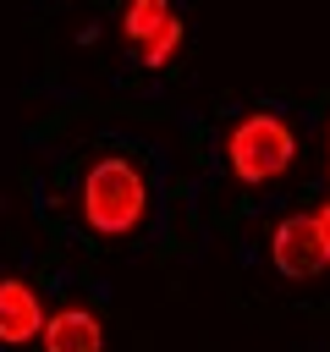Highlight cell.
<instances>
[{
	"instance_id": "6da1fadb",
	"label": "cell",
	"mask_w": 330,
	"mask_h": 352,
	"mask_svg": "<svg viewBox=\"0 0 330 352\" xmlns=\"http://www.w3.org/2000/svg\"><path fill=\"white\" fill-rule=\"evenodd\" d=\"M77 214L88 231L99 236H126L143 226L148 214V182L143 170L126 160V154H104L82 170V187H77Z\"/></svg>"
},
{
	"instance_id": "7a4b0ae2",
	"label": "cell",
	"mask_w": 330,
	"mask_h": 352,
	"mask_svg": "<svg viewBox=\"0 0 330 352\" xmlns=\"http://www.w3.org/2000/svg\"><path fill=\"white\" fill-rule=\"evenodd\" d=\"M292 160H297V132H292V121L275 116V110H248V116L231 126V138H226V165H231V176L248 182V187L280 182V176L292 170Z\"/></svg>"
},
{
	"instance_id": "3957f363",
	"label": "cell",
	"mask_w": 330,
	"mask_h": 352,
	"mask_svg": "<svg viewBox=\"0 0 330 352\" xmlns=\"http://www.w3.org/2000/svg\"><path fill=\"white\" fill-rule=\"evenodd\" d=\"M270 258H275V270H280L286 280L319 275L330 258H324V242H319L314 214H286V220L275 226V236H270Z\"/></svg>"
},
{
	"instance_id": "277c9868",
	"label": "cell",
	"mask_w": 330,
	"mask_h": 352,
	"mask_svg": "<svg viewBox=\"0 0 330 352\" xmlns=\"http://www.w3.org/2000/svg\"><path fill=\"white\" fill-rule=\"evenodd\" d=\"M38 330H44V302L33 297L28 280L6 275V280H0V341H6V346H28Z\"/></svg>"
},
{
	"instance_id": "5b68a950",
	"label": "cell",
	"mask_w": 330,
	"mask_h": 352,
	"mask_svg": "<svg viewBox=\"0 0 330 352\" xmlns=\"http://www.w3.org/2000/svg\"><path fill=\"white\" fill-rule=\"evenodd\" d=\"M44 352H104V324L94 308H55L44 319Z\"/></svg>"
},
{
	"instance_id": "8992f818",
	"label": "cell",
	"mask_w": 330,
	"mask_h": 352,
	"mask_svg": "<svg viewBox=\"0 0 330 352\" xmlns=\"http://www.w3.org/2000/svg\"><path fill=\"white\" fill-rule=\"evenodd\" d=\"M176 16H182V11H176L170 0H121V38L138 44V50H148Z\"/></svg>"
},
{
	"instance_id": "52a82bcc",
	"label": "cell",
	"mask_w": 330,
	"mask_h": 352,
	"mask_svg": "<svg viewBox=\"0 0 330 352\" xmlns=\"http://www.w3.org/2000/svg\"><path fill=\"white\" fill-rule=\"evenodd\" d=\"M182 38H187V22H182V16H176V22H170V28H165V33H160V38H154V44H148V50H138V60H143V66H154V72H160V66H170V55H176V50H182Z\"/></svg>"
},
{
	"instance_id": "ba28073f",
	"label": "cell",
	"mask_w": 330,
	"mask_h": 352,
	"mask_svg": "<svg viewBox=\"0 0 330 352\" xmlns=\"http://www.w3.org/2000/svg\"><path fill=\"white\" fill-rule=\"evenodd\" d=\"M314 226H319V242H324V258H330V198L314 209Z\"/></svg>"
},
{
	"instance_id": "9c48e42d",
	"label": "cell",
	"mask_w": 330,
	"mask_h": 352,
	"mask_svg": "<svg viewBox=\"0 0 330 352\" xmlns=\"http://www.w3.org/2000/svg\"><path fill=\"white\" fill-rule=\"evenodd\" d=\"M324 160H330V132H324Z\"/></svg>"
}]
</instances>
